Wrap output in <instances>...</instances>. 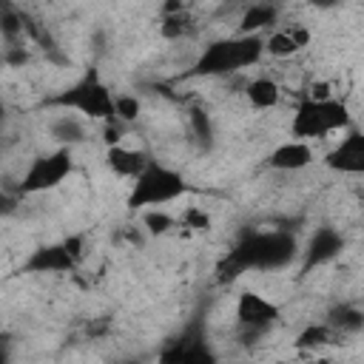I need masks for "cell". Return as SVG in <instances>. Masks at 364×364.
<instances>
[{
    "label": "cell",
    "mask_w": 364,
    "mask_h": 364,
    "mask_svg": "<svg viewBox=\"0 0 364 364\" xmlns=\"http://www.w3.org/2000/svg\"><path fill=\"white\" fill-rule=\"evenodd\" d=\"M350 128V111L344 102L338 100H327V102H313V100H301L293 117V136L304 139H316V136H327L333 131Z\"/></svg>",
    "instance_id": "cell-3"
},
{
    "label": "cell",
    "mask_w": 364,
    "mask_h": 364,
    "mask_svg": "<svg viewBox=\"0 0 364 364\" xmlns=\"http://www.w3.org/2000/svg\"><path fill=\"white\" fill-rule=\"evenodd\" d=\"M276 17H279V9L276 6H270V3H253V6L245 9V14L239 20V34L242 37L245 34H259L262 28H267L270 23H276Z\"/></svg>",
    "instance_id": "cell-15"
},
{
    "label": "cell",
    "mask_w": 364,
    "mask_h": 364,
    "mask_svg": "<svg viewBox=\"0 0 364 364\" xmlns=\"http://www.w3.org/2000/svg\"><path fill=\"white\" fill-rule=\"evenodd\" d=\"M77 267V262L68 256V250L60 245H40L28 253V259L23 262L20 273H71Z\"/></svg>",
    "instance_id": "cell-10"
},
{
    "label": "cell",
    "mask_w": 364,
    "mask_h": 364,
    "mask_svg": "<svg viewBox=\"0 0 364 364\" xmlns=\"http://www.w3.org/2000/svg\"><path fill=\"white\" fill-rule=\"evenodd\" d=\"M245 97H247V102H250L253 108L267 111V108L279 105V85H276L273 80H267V77H256V80L247 82Z\"/></svg>",
    "instance_id": "cell-16"
},
{
    "label": "cell",
    "mask_w": 364,
    "mask_h": 364,
    "mask_svg": "<svg viewBox=\"0 0 364 364\" xmlns=\"http://www.w3.org/2000/svg\"><path fill=\"white\" fill-rule=\"evenodd\" d=\"M54 105L74 108V111L85 114L88 119H102V122L114 117V94L97 77V71H88L80 82H74L68 91L54 97Z\"/></svg>",
    "instance_id": "cell-4"
},
{
    "label": "cell",
    "mask_w": 364,
    "mask_h": 364,
    "mask_svg": "<svg viewBox=\"0 0 364 364\" xmlns=\"http://www.w3.org/2000/svg\"><path fill=\"white\" fill-rule=\"evenodd\" d=\"M344 250V236L336 230V228H318L313 236H310V242H307V250H304V273L307 270H313V267H321V264H327V262H333L338 253Z\"/></svg>",
    "instance_id": "cell-11"
},
{
    "label": "cell",
    "mask_w": 364,
    "mask_h": 364,
    "mask_svg": "<svg viewBox=\"0 0 364 364\" xmlns=\"http://www.w3.org/2000/svg\"><path fill=\"white\" fill-rule=\"evenodd\" d=\"M0 364H9V353H6V347H0Z\"/></svg>",
    "instance_id": "cell-32"
},
{
    "label": "cell",
    "mask_w": 364,
    "mask_h": 364,
    "mask_svg": "<svg viewBox=\"0 0 364 364\" xmlns=\"http://www.w3.org/2000/svg\"><path fill=\"white\" fill-rule=\"evenodd\" d=\"M182 222H185L188 228H193V230H210V216H208L202 208H188V210L182 213Z\"/></svg>",
    "instance_id": "cell-25"
},
{
    "label": "cell",
    "mask_w": 364,
    "mask_h": 364,
    "mask_svg": "<svg viewBox=\"0 0 364 364\" xmlns=\"http://www.w3.org/2000/svg\"><path fill=\"white\" fill-rule=\"evenodd\" d=\"M333 333H361V327H364V313H361V307L358 304H350V301H344V304H336L330 313H327V321H324Z\"/></svg>",
    "instance_id": "cell-14"
},
{
    "label": "cell",
    "mask_w": 364,
    "mask_h": 364,
    "mask_svg": "<svg viewBox=\"0 0 364 364\" xmlns=\"http://www.w3.org/2000/svg\"><path fill=\"white\" fill-rule=\"evenodd\" d=\"M148 154L145 151H134V148H125V145H111L105 151V165L117 173V176H125V179H136L145 168H148Z\"/></svg>",
    "instance_id": "cell-13"
},
{
    "label": "cell",
    "mask_w": 364,
    "mask_h": 364,
    "mask_svg": "<svg viewBox=\"0 0 364 364\" xmlns=\"http://www.w3.org/2000/svg\"><path fill=\"white\" fill-rule=\"evenodd\" d=\"M324 165L338 173H364V134L353 128L341 145L324 156Z\"/></svg>",
    "instance_id": "cell-9"
},
{
    "label": "cell",
    "mask_w": 364,
    "mask_h": 364,
    "mask_svg": "<svg viewBox=\"0 0 364 364\" xmlns=\"http://www.w3.org/2000/svg\"><path fill=\"white\" fill-rule=\"evenodd\" d=\"M159 364H216V355H213V350L205 344L202 336L185 333L182 338L171 341V344L162 350Z\"/></svg>",
    "instance_id": "cell-8"
},
{
    "label": "cell",
    "mask_w": 364,
    "mask_h": 364,
    "mask_svg": "<svg viewBox=\"0 0 364 364\" xmlns=\"http://www.w3.org/2000/svg\"><path fill=\"white\" fill-rule=\"evenodd\" d=\"M290 37H293V43H296V48L301 51L304 46H310V28H304V26H296V28H290Z\"/></svg>",
    "instance_id": "cell-29"
},
{
    "label": "cell",
    "mask_w": 364,
    "mask_h": 364,
    "mask_svg": "<svg viewBox=\"0 0 364 364\" xmlns=\"http://www.w3.org/2000/svg\"><path fill=\"white\" fill-rule=\"evenodd\" d=\"M307 100H313V102H327V100H333V88H330V82L316 80V82L310 85V91H307Z\"/></svg>",
    "instance_id": "cell-27"
},
{
    "label": "cell",
    "mask_w": 364,
    "mask_h": 364,
    "mask_svg": "<svg viewBox=\"0 0 364 364\" xmlns=\"http://www.w3.org/2000/svg\"><path fill=\"white\" fill-rule=\"evenodd\" d=\"M142 114V102L134 94H114V119L117 122H136Z\"/></svg>",
    "instance_id": "cell-19"
},
{
    "label": "cell",
    "mask_w": 364,
    "mask_h": 364,
    "mask_svg": "<svg viewBox=\"0 0 364 364\" xmlns=\"http://www.w3.org/2000/svg\"><path fill=\"white\" fill-rule=\"evenodd\" d=\"M159 34H162L165 40H179L182 34H188V20H185L182 14H176V17H162Z\"/></svg>",
    "instance_id": "cell-24"
},
{
    "label": "cell",
    "mask_w": 364,
    "mask_h": 364,
    "mask_svg": "<svg viewBox=\"0 0 364 364\" xmlns=\"http://www.w3.org/2000/svg\"><path fill=\"white\" fill-rule=\"evenodd\" d=\"M264 48L273 54V57H293L299 48H296V43H293V37H290V31H273L267 40H264Z\"/></svg>",
    "instance_id": "cell-20"
},
{
    "label": "cell",
    "mask_w": 364,
    "mask_h": 364,
    "mask_svg": "<svg viewBox=\"0 0 364 364\" xmlns=\"http://www.w3.org/2000/svg\"><path fill=\"white\" fill-rule=\"evenodd\" d=\"M63 247H65L68 256L80 264V259H82V253H85V239H82V236H65V239H63Z\"/></svg>",
    "instance_id": "cell-28"
},
{
    "label": "cell",
    "mask_w": 364,
    "mask_h": 364,
    "mask_svg": "<svg viewBox=\"0 0 364 364\" xmlns=\"http://www.w3.org/2000/svg\"><path fill=\"white\" fill-rule=\"evenodd\" d=\"M333 338H336V333L327 324H307L296 336V347L299 350H321V347L333 344Z\"/></svg>",
    "instance_id": "cell-18"
},
{
    "label": "cell",
    "mask_w": 364,
    "mask_h": 364,
    "mask_svg": "<svg viewBox=\"0 0 364 364\" xmlns=\"http://www.w3.org/2000/svg\"><path fill=\"white\" fill-rule=\"evenodd\" d=\"M102 139H105L108 148H111V145H119V139H122V122H117L114 117L105 119V125H102Z\"/></svg>",
    "instance_id": "cell-26"
},
{
    "label": "cell",
    "mask_w": 364,
    "mask_h": 364,
    "mask_svg": "<svg viewBox=\"0 0 364 364\" xmlns=\"http://www.w3.org/2000/svg\"><path fill=\"white\" fill-rule=\"evenodd\" d=\"M0 34L14 43L20 34H23V20H20V11H14L11 6H0Z\"/></svg>",
    "instance_id": "cell-21"
},
{
    "label": "cell",
    "mask_w": 364,
    "mask_h": 364,
    "mask_svg": "<svg viewBox=\"0 0 364 364\" xmlns=\"http://www.w3.org/2000/svg\"><path fill=\"white\" fill-rule=\"evenodd\" d=\"M313 162V148L301 139H290L282 142L279 148H273V154L267 156V165L273 171H301Z\"/></svg>",
    "instance_id": "cell-12"
},
{
    "label": "cell",
    "mask_w": 364,
    "mask_h": 364,
    "mask_svg": "<svg viewBox=\"0 0 364 364\" xmlns=\"http://www.w3.org/2000/svg\"><path fill=\"white\" fill-rule=\"evenodd\" d=\"M296 236L287 230H256L245 233L239 245L219 262V279L230 282L247 270H282L296 259Z\"/></svg>",
    "instance_id": "cell-1"
},
{
    "label": "cell",
    "mask_w": 364,
    "mask_h": 364,
    "mask_svg": "<svg viewBox=\"0 0 364 364\" xmlns=\"http://www.w3.org/2000/svg\"><path fill=\"white\" fill-rule=\"evenodd\" d=\"M142 225L148 228V233L159 236V233H168V230L173 228V216L165 213L162 208H151V210L142 213Z\"/></svg>",
    "instance_id": "cell-22"
},
{
    "label": "cell",
    "mask_w": 364,
    "mask_h": 364,
    "mask_svg": "<svg viewBox=\"0 0 364 364\" xmlns=\"http://www.w3.org/2000/svg\"><path fill=\"white\" fill-rule=\"evenodd\" d=\"M26 60H28V54H26L23 46H9V51H6V63L9 65H23Z\"/></svg>",
    "instance_id": "cell-30"
},
{
    "label": "cell",
    "mask_w": 364,
    "mask_h": 364,
    "mask_svg": "<svg viewBox=\"0 0 364 364\" xmlns=\"http://www.w3.org/2000/svg\"><path fill=\"white\" fill-rule=\"evenodd\" d=\"M191 125H193V134L202 145H210L213 142V125H210V117L208 111L202 108H191Z\"/></svg>",
    "instance_id": "cell-23"
},
{
    "label": "cell",
    "mask_w": 364,
    "mask_h": 364,
    "mask_svg": "<svg viewBox=\"0 0 364 364\" xmlns=\"http://www.w3.org/2000/svg\"><path fill=\"white\" fill-rule=\"evenodd\" d=\"M71 168H74L71 148H57V151L40 154V156L28 165V171L23 173L17 191H20L23 196L51 191V188H57L60 182H65V176L71 173Z\"/></svg>",
    "instance_id": "cell-5"
},
{
    "label": "cell",
    "mask_w": 364,
    "mask_h": 364,
    "mask_svg": "<svg viewBox=\"0 0 364 364\" xmlns=\"http://www.w3.org/2000/svg\"><path fill=\"white\" fill-rule=\"evenodd\" d=\"M279 316H282V310L262 293L245 290L236 299V321L247 336H262L264 330H270L279 321Z\"/></svg>",
    "instance_id": "cell-6"
},
{
    "label": "cell",
    "mask_w": 364,
    "mask_h": 364,
    "mask_svg": "<svg viewBox=\"0 0 364 364\" xmlns=\"http://www.w3.org/2000/svg\"><path fill=\"white\" fill-rule=\"evenodd\" d=\"M14 210H17V196L0 191V216H11Z\"/></svg>",
    "instance_id": "cell-31"
},
{
    "label": "cell",
    "mask_w": 364,
    "mask_h": 364,
    "mask_svg": "<svg viewBox=\"0 0 364 364\" xmlns=\"http://www.w3.org/2000/svg\"><path fill=\"white\" fill-rule=\"evenodd\" d=\"M188 191V182L182 179L179 171L165 168L159 162H148V168L134 179L131 193H128V208L131 210H151L162 208L173 199H179Z\"/></svg>",
    "instance_id": "cell-2"
},
{
    "label": "cell",
    "mask_w": 364,
    "mask_h": 364,
    "mask_svg": "<svg viewBox=\"0 0 364 364\" xmlns=\"http://www.w3.org/2000/svg\"><path fill=\"white\" fill-rule=\"evenodd\" d=\"M239 71V57H236V40H216L210 43L193 63L191 74L193 77H222Z\"/></svg>",
    "instance_id": "cell-7"
},
{
    "label": "cell",
    "mask_w": 364,
    "mask_h": 364,
    "mask_svg": "<svg viewBox=\"0 0 364 364\" xmlns=\"http://www.w3.org/2000/svg\"><path fill=\"white\" fill-rule=\"evenodd\" d=\"M318 364H333V361H318Z\"/></svg>",
    "instance_id": "cell-33"
},
{
    "label": "cell",
    "mask_w": 364,
    "mask_h": 364,
    "mask_svg": "<svg viewBox=\"0 0 364 364\" xmlns=\"http://www.w3.org/2000/svg\"><path fill=\"white\" fill-rule=\"evenodd\" d=\"M51 139L60 145V148H71V145H80L82 139H85V128H82V122L77 119V117H68V114H63V117H57L54 122H51Z\"/></svg>",
    "instance_id": "cell-17"
}]
</instances>
